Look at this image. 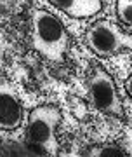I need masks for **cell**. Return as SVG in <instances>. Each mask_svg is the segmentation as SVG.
Instances as JSON below:
<instances>
[{
	"label": "cell",
	"mask_w": 132,
	"mask_h": 157,
	"mask_svg": "<svg viewBox=\"0 0 132 157\" xmlns=\"http://www.w3.org/2000/svg\"><path fill=\"white\" fill-rule=\"evenodd\" d=\"M31 47L49 61L59 63L70 47V35L57 16L44 9L31 12Z\"/></svg>",
	"instance_id": "cell-1"
},
{
	"label": "cell",
	"mask_w": 132,
	"mask_h": 157,
	"mask_svg": "<svg viewBox=\"0 0 132 157\" xmlns=\"http://www.w3.org/2000/svg\"><path fill=\"white\" fill-rule=\"evenodd\" d=\"M63 113L56 105H40L35 107L28 115L26 136L28 150L31 155H57L59 141L57 128Z\"/></svg>",
	"instance_id": "cell-2"
},
{
	"label": "cell",
	"mask_w": 132,
	"mask_h": 157,
	"mask_svg": "<svg viewBox=\"0 0 132 157\" xmlns=\"http://www.w3.org/2000/svg\"><path fill=\"white\" fill-rule=\"evenodd\" d=\"M85 44L97 56H115L132 51V33L110 19H97L85 32Z\"/></svg>",
	"instance_id": "cell-3"
},
{
	"label": "cell",
	"mask_w": 132,
	"mask_h": 157,
	"mask_svg": "<svg viewBox=\"0 0 132 157\" xmlns=\"http://www.w3.org/2000/svg\"><path fill=\"white\" fill-rule=\"evenodd\" d=\"M89 96L92 100L94 107L105 113L123 117V103L120 100L115 80L105 68L96 65L89 77Z\"/></svg>",
	"instance_id": "cell-4"
},
{
	"label": "cell",
	"mask_w": 132,
	"mask_h": 157,
	"mask_svg": "<svg viewBox=\"0 0 132 157\" xmlns=\"http://www.w3.org/2000/svg\"><path fill=\"white\" fill-rule=\"evenodd\" d=\"M23 105L9 82L4 78L0 89V128L2 131H14L23 124Z\"/></svg>",
	"instance_id": "cell-5"
},
{
	"label": "cell",
	"mask_w": 132,
	"mask_h": 157,
	"mask_svg": "<svg viewBox=\"0 0 132 157\" xmlns=\"http://www.w3.org/2000/svg\"><path fill=\"white\" fill-rule=\"evenodd\" d=\"M49 2L75 19L92 17L103 11V0H49Z\"/></svg>",
	"instance_id": "cell-6"
},
{
	"label": "cell",
	"mask_w": 132,
	"mask_h": 157,
	"mask_svg": "<svg viewBox=\"0 0 132 157\" xmlns=\"http://www.w3.org/2000/svg\"><path fill=\"white\" fill-rule=\"evenodd\" d=\"M83 155H87V157H127V154L115 145H97V147L94 145V147L85 148Z\"/></svg>",
	"instance_id": "cell-7"
},
{
	"label": "cell",
	"mask_w": 132,
	"mask_h": 157,
	"mask_svg": "<svg viewBox=\"0 0 132 157\" xmlns=\"http://www.w3.org/2000/svg\"><path fill=\"white\" fill-rule=\"evenodd\" d=\"M115 9L118 21L127 26H132V0H116Z\"/></svg>",
	"instance_id": "cell-8"
},
{
	"label": "cell",
	"mask_w": 132,
	"mask_h": 157,
	"mask_svg": "<svg viewBox=\"0 0 132 157\" xmlns=\"http://www.w3.org/2000/svg\"><path fill=\"white\" fill-rule=\"evenodd\" d=\"M14 7V0H2V11L9 12Z\"/></svg>",
	"instance_id": "cell-9"
},
{
	"label": "cell",
	"mask_w": 132,
	"mask_h": 157,
	"mask_svg": "<svg viewBox=\"0 0 132 157\" xmlns=\"http://www.w3.org/2000/svg\"><path fill=\"white\" fill-rule=\"evenodd\" d=\"M125 87H127V93H129V96L132 98V73L129 75V78H127V84H125Z\"/></svg>",
	"instance_id": "cell-10"
}]
</instances>
